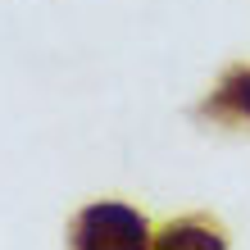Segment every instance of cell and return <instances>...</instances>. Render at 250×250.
<instances>
[{
	"label": "cell",
	"mask_w": 250,
	"mask_h": 250,
	"mask_svg": "<svg viewBox=\"0 0 250 250\" xmlns=\"http://www.w3.org/2000/svg\"><path fill=\"white\" fill-rule=\"evenodd\" d=\"M150 246H159V250H173V246H223V232L205 228V223H178V228H164Z\"/></svg>",
	"instance_id": "3"
},
{
	"label": "cell",
	"mask_w": 250,
	"mask_h": 250,
	"mask_svg": "<svg viewBox=\"0 0 250 250\" xmlns=\"http://www.w3.org/2000/svg\"><path fill=\"white\" fill-rule=\"evenodd\" d=\"M73 246L78 250H141L150 246V223L119 200H100L73 218Z\"/></svg>",
	"instance_id": "1"
},
{
	"label": "cell",
	"mask_w": 250,
	"mask_h": 250,
	"mask_svg": "<svg viewBox=\"0 0 250 250\" xmlns=\"http://www.w3.org/2000/svg\"><path fill=\"white\" fill-rule=\"evenodd\" d=\"M196 119L209 123H250V68H228L209 100L196 109Z\"/></svg>",
	"instance_id": "2"
}]
</instances>
